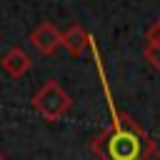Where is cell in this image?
Instances as JSON below:
<instances>
[{"label": "cell", "mask_w": 160, "mask_h": 160, "mask_svg": "<svg viewBox=\"0 0 160 160\" xmlns=\"http://www.w3.org/2000/svg\"><path fill=\"white\" fill-rule=\"evenodd\" d=\"M28 68H30V58H28L25 50H20V48H10V50L5 52V58H2V70H5L8 75L20 78Z\"/></svg>", "instance_id": "5b68a950"}, {"label": "cell", "mask_w": 160, "mask_h": 160, "mask_svg": "<svg viewBox=\"0 0 160 160\" xmlns=\"http://www.w3.org/2000/svg\"><path fill=\"white\" fill-rule=\"evenodd\" d=\"M155 145L148 132L128 115L112 110L110 130L100 132L92 142V152L98 160H148Z\"/></svg>", "instance_id": "6da1fadb"}, {"label": "cell", "mask_w": 160, "mask_h": 160, "mask_svg": "<svg viewBox=\"0 0 160 160\" xmlns=\"http://www.w3.org/2000/svg\"><path fill=\"white\" fill-rule=\"evenodd\" d=\"M62 45L70 50V55H82V50L85 48H90L92 45V38L88 35V30L82 28V25H70L65 32H62Z\"/></svg>", "instance_id": "277c9868"}, {"label": "cell", "mask_w": 160, "mask_h": 160, "mask_svg": "<svg viewBox=\"0 0 160 160\" xmlns=\"http://www.w3.org/2000/svg\"><path fill=\"white\" fill-rule=\"evenodd\" d=\"M158 160H160V150H158Z\"/></svg>", "instance_id": "52a82bcc"}, {"label": "cell", "mask_w": 160, "mask_h": 160, "mask_svg": "<svg viewBox=\"0 0 160 160\" xmlns=\"http://www.w3.org/2000/svg\"><path fill=\"white\" fill-rule=\"evenodd\" d=\"M70 95L55 82V80H50V82H45L40 90H38V95H35V100H32V105H35V110L45 118V120H58V118H62L68 110H70Z\"/></svg>", "instance_id": "7a4b0ae2"}, {"label": "cell", "mask_w": 160, "mask_h": 160, "mask_svg": "<svg viewBox=\"0 0 160 160\" xmlns=\"http://www.w3.org/2000/svg\"><path fill=\"white\" fill-rule=\"evenodd\" d=\"M145 60L160 72V20H155L145 35Z\"/></svg>", "instance_id": "8992f818"}, {"label": "cell", "mask_w": 160, "mask_h": 160, "mask_svg": "<svg viewBox=\"0 0 160 160\" xmlns=\"http://www.w3.org/2000/svg\"><path fill=\"white\" fill-rule=\"evenodd\" d=\"M30 40H32V45H35L42 55H50V52H55V50L62 45V32H60L52 22H40V25L30 32Z\"/></svg>", "instance_id": "3957f363"}, {"label": "cell", "mask_w": 160, "mask_h": 160, "mask_svg": "<svg viewBox=\"0 0 160 160\" xmlns=\"http://www.w3.org/2000/svg\"><path fill=\"white\" fill-rule=\"evenodd\" d=\"M0 160H5V158H2V155H0Z\"/></svg>", "instance_id": "ba28073f"}]
</instances>
